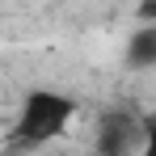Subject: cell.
Segmentation results:
<instances>
[{
	"instance_id": "1",
	"label": "cell",
	"mask_w": 156,
	"mask_h": 156,
	"mask_svg": "<svg viewBox=\"0 0 156 156\" xmlns=\"http://www.w3.org/2000/svg\"><path fill=\"white\" fill-rule=\"evenodd\" d=\"M72 118H76V101L68 93L30 89L21 101V118H17V144H47L55 135H63Z\"/></svg>"
},
{
	"instance_id": "2",
	"label": "cell",
	"mask_w": 156,
	"mask_h": 156,
	"mask_svg": "<svg viewBox=\"0 0 156 156\" xmlns=\"http://www.w3.org/2000/svg\"><path fill=\"white\" fill-rule=\"evenodd\" d=\"M127 148H139V139L131 135V118L127 114H105L101 131H97V152H127Z\"/></svg>"
},
{
	"instance_id": "4",
	"label": "cell",
	"mask_w": 156,
	"mask_h": 156,
	"mask_svg": "<svg viewBox=\"0 0 156 156\" xmlns=\"http://www.w3.org/2000/svg\"><path fill=\"white\" fill-rule=\"evenodd\" d=\"M139 127H144V144H139V148L148 156H156V122H139Z\"/></svg>"
},
{
	"instance_id": "3",
	"label": "cell",
	"mask_w": 156,
	"mask_h": 156,
	"mask_svg": "<svg viewBox=\"0 0 156 156\" xmlns=\"http://www.w3.org/2000/svg\"><path fill=\"white\" fill-rule=\"evenodd\" d=\"M127 68H135V72H148V68H156V26H139L135 34L127 38Z\"/></svg>"
}]
</instances>
